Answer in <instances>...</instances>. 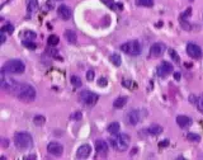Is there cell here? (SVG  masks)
Returning <instances> with one entry per match:
<instances>
[{
    "label": "cell",
    "mask_w": 203,
    "mask_h": 160,
    "mask_svg": "<svg viewBox=\"0 0 203 160\" xmlns=\"http://www.w3.org/2000/svg\"><path fill=\"white\" fill-rule=\"evenodd\" d=\"M122 85H123L125 88H127V89H132L133 88V83L130 82V80H123V82H122Z\"/></svg>",
    "instance_id": "e575fe53"
},
{
    "label": "cell",
    "mask_w": 203,
    "mask_h": 160,
    "mask_svg": "<svg viewBox=\"0 0 203 160\" xmlns=\"http://www.w3.org/2000/svg\"><path fill=\"white\" fill-rule=\"evenodd\" d=\"M197 101H198V97H195V95H190V97H189V102H190V103L197 104Z\"/></svg>",
    "instance_id": "74e56055"
},
{
    "label": "cell",
    "mask_w": 203,
    "mask_h": 160,
    "mask_svg": "<svg viewBox=\"0 0 203 160\" xmlns=\"http://www.w3.org/2000/svg\"><path fill=\"white\" fill-rule=\"evenodd\" d=\"M45 122H46L45 116H42V114H36V116L33 117V123H34V126H37V127L43 126V125H45Z\"/></svg>",
    "instance_id": "7402d4cb"
},
{
    "label": "cell",
    "mask_w": 203,
    "mask_h": 160,
    "mask_svg": "<svg viewBox=\"0 0 203 160\" xmlns=\"http://www.w3.org/2000/svg\"><path fill=\"white\" fill-rule=\"evenodd\" d=\"M14 94L19 101L26 103L33 102L36 99V89L29 84H19L17 90L14 91Z\"/></svg>",
    "instance_id": "6da1fadb"
},
{
    "label": "cell",
    "mask_w": 203,
    "mask_h": 160,
    "mask_svg": "<svg viewBox=\"0 0 203 160\" xmlns=\"http://www.w3.org/2000/svg\"><path fill=\"white\" fill-rule=\"evenodd\" d=\"M173 70H174V66H173V64H170L169 61H163V62L157 66V74L161 78L170 75V74L173 72Z\"/></svg>",
    "instance_id": "8fae6325"
},
{
    "label": "cell",
    "mask_w": 203,
    "mask_h": 160,
    "mask_svg": "<svg viewBox=\"0 0 203 160\" xmlns=\"http://www.w3.org/2000/svg\"><path fill=\"white\" fill-rule=\"evenodd\" d=\"M187 140L190 141V142H199L201 141V136L197 133H188L187 135Z\"/></svg>",
    "instance_id": "83f0119b"
},
{
    "label": "cell",
    "mask_w": 203,
    "mask_h": 160,
    "mask_svg": "<svg viewBox=\"0 0 203 160\" xmlns=\"http://www.w3.org/2000/svg\"><path fill=\"white\" fill-rule=\"evenodd\" d=\"M98 85H99V87H107V85H108V80L106 78H100L99 80H98Z\"/></svg>",
    "instance_id": "d590c367"
},
{
    "label": "cell",
    "mask_w": 203,
    "mask_h": 160,
    "mask_svg": "<svg viewBox=\"0 0 203 160\" xmlns=\"http://www.w3.org/2000/svg\"><path fill=\"white\" fill-rule=\"evenodd\" d=\"M59 42H60L59 36L51 34L50 37H48V40H47V45H48V46H52V47H56V46L59 45Z\"/></svg>",
    "instance_id": "cb8c5ba5"
},
{
    "label": "cell",
    "mask_w": 203,
    "mask_h": 160,
    "mask_svg": "<svg viewBox=\"0 0 203 160\" xmlns=\"http://www.w3.org/2000/svg\"><path fill=\"white\" fill-rule=\"evenodd\" d=\"M23 36H24V40H29V41H33L36 37H37L36 33H34V32H30V30H27V32L24 33Z\"/></svg>",
    "instance_id": "f546056e"
},
{
    "label": "cell",
    "mask_w": 203,
    "mask_h": 160,
    "mask_svg": "<svg viewBox=\"0 0 203 160\" xmlns=\"http://www.w3.org/2000/svg\"><path fill=\"white\" fill-rule=\"evenodd\" d=\"M70 83H71V85H74L75 88H80V87L83 85L81 78H79L78 75H71V78H70Z\"/></svg>",
    "instance_id": "d4e9b609"
},
{
    "label": "cell",
    "mask_w": 203,
    "mask_h": 160,
    "mask_svg": "<svg viewBox=\"0 0 203 160\" xmlns=\"http://www.w3.org/2000/svg\"><path fill=\"white\" fill-rule=\"evenodd\" d=\"M168 145H169V140H164V141H161V142L159 144V146H161V147H165Z\"/></svg>",
    "instance_id": "60d3db41"
},
{
    "label": "cell",
    "mask_w": 203,
    "mask_h": 160,
    "mask_svg": "<svg viewBox=\"0 0 203 160\" xmlns=\"http://www.w3.org/2000/svg\"><path fill=\"white\" fill-rule=\"evenodd\" d=\"M197 108H198V110L201 113H203V95H199L198 97V101H197Z\"/></svg>",
    "instance_id": "1f68e13d"
},
{
    "label": "cell",
    "mask_w": 203,
    "mask_h": 160,
    "mask_svg": "<svg viewBox=\"0 0 203 160\" xmlns=\"http://www.w3.org/2000/svg\"><path fill=\"white\" fill-rule=\"evenodd\" d=\"M126 104H127V98L126 97H118V98H116V99H114L113 107L116 109H122Z\"/></svg>",
    "instance_id": "d6986e66"
},
{
    "label": "cell",
    "mask_w": 203,
    "mask_h": 160,
    "mask_svg": "<svg viewBox=\"0 0 203 160\" xmlns=\"http://www.w3.org/2000/svg\"><path fill=\"white\" fill-rule=\"evenodd\" d=\"M91 152V146L88 144L81 145L76 151V158L78 159H88Z\"/></svg>",
    "instance_id": "5bb4252c"
},
{
    "label": "cell",
    "mask_w": 203,
    "mask_h": 160,
    "mask_svg": "<svg viewBox=\"0 0 203 160\" xmlns=\"http://www.w3.org/2000/svg\"><path fill=\"white\" fill-rule=\"evenodd\" d=\"M24 159H36V155H29V156H26Z\"/></svg>",
    "instance_id": "ee69618b"
},
{
    "label": "cell",
    "mask_w": 203,
    "mask_h": 160,
    "mask_svg": "<svg viewBox=\"0 0 203 160\" xmlns=\"http://www.w3.org/2000/svg\"><path fill=\"white\" fill-rule=\"evenodd\" d=\"M46 52L50 55V56H53V57H56V55H59V51L55 50V47H52V46H48L47 50H46Z\"/></svg>",
    "instance_id": "4dcf8cb0"
},
{
    "label": "cell",
    "mask_w": 203,
    "mask_h": 160,
    "mask_svg": "<svg viewBox=\"0 0 203 160\" xmlns=\"http://www.w3.org/2000/svg\"><path fill=\"white\" fill-rule=\"evenodd\" d=\"M167 51V45L163 42H156L150 47V56L151 57H160Z\"/></svg>",
    "instance_id": "30bf717a"
},
{
    "label": "cell",
    "mask_w": 203,
    "mask_h": 160,
    "mask_svg": "<svg viewBox=\"0 0 203 160\" xmlns=\"http://www.w3.org/2000/svg\"><path fill=\"white\" fill-rule=\"evenodd\" d=\"M79 99L81 103H84L85 106H89V107H93L94 104L98 102L99 99V95L97 93H93L90 90H83L81 93L79 94Z\"/></svg>",
    "instance_id": "52a82bcc"
},
{
    "label": "cell",
    "mask_w": 203,
    "mask_h": 160,
    "mask_svg": "<svg viewBox=\"0 0 203 160\" xmlns=\"http://www.w3.org/2000/svg\"><path fill=\"white\" fill-rule=\"evenodd\" d=\"M169 53H170V57L171 59H173V61H174V62H179V61H180V59H179V56H178V53H176V51L175 50H170L169 51Z\"/></svg>",
    "instance_id": "d6a6232c"
},
{
    "label": "cell",
    "mask_w": 203,
    "mask_h": 160,
    "mask_svg": "<svg viewBox=\"0 0 203 160\" xmlns=\"http://www.w3.org/2000/svg\"><path fill=\"white\" fill-rule=\"evenodd\" d=\"M174 78H175V80H179L180 79V72H175L174 74Z\"/></svg>",
    "instance_id": "b9f144b4"
},
{
    "label": "cell",
    "mask_w": 203,
    "mask_h": 160,
    "mask_svg": "<svg viewBox=\"0 0 203 160\" xmlns=\"http://www.w3.org/2000/svg\"><path fill=\"white\" fill-rule=\"evenodd\" d=\"M108 132L110 135H118L119 133V130H121V125L118 123V122H112V123L108 125Z\"/></svg>",
    "instance_id": "ffe728a7"
},
{
    "label": "cell",
    "mask_w": 203,
    "mask_h": 160,
    "mask_svg": "<svg viewBox=\"0 0 203 160\" xmlns=\"http://www.w3.org/2000/svg\"><path fill=\"white\" fill-rule=\"evenodd\" d=\"M23 46L26 47V48H29V50H34V48L37 47V45L34 43V42L29 41V40H24L23 41Z\"/></svg>",
    "instance_id": "f1b7e54d"
},
{
    "label": "cell",
    "mask_w": 203,
    "mask_h": 160,
    "mask_svg": "<svg viewBox=\"0 0 203 160\" xmlns=\"http://www.w3.org/2000/svg\"><path fill=\"white\" fill-rule=\"evenodd\" d=\"M187 53L194 60H199L202 57V55H203L202 53V48L198 45L193 43V42H190V43L187 45Z\"/></svg>",
    "instance_id": "9c48e42d"
},
{
    "label": "cell",
    "mask_w": 203,
    "mask_h": 160,
    "mask_svg": "<svg viewBox=\"0 0 203 160\" xmlns=\"http://www.w3.org/2000/svg\"><path fill=\"white\" fill-rule=\"evenodd\" d=\"M24 70H26V65H24L23 61L21 60H9L7 61L3 67H2V72H5V74H23Z\"/></svg>",
    "instance_id": "277c9868"
},
{
    "label": "cell",
    "mask_w": 203,
    "mask_h": 160,
    "mask_svg": "<svg viewBox=\"0 0 203 160\" xmlns=\"http://www.w3.org/2000/svg\"><path fill=\"white\" fill-rule=\"evenodd\" d=\"M110 61H112V64H113L114 66H121V64H122L121 55H118V53H113L112 56H110Z\"/></svg>",
    "instance_id": "484cf974"
},
{
    "label": "cell",
    "mask_w": 203,
    "mask_h": 160,
    "mask_svg": "<svg viewBox=\"0 0 203 160\" xmlns=\"http://www.w3.org/2000/svg\"><path fill=\"white\" fill-rule=\"evenodd\" d=\"M0 37H2V41H0V43L4 45V43H5V41H7V37H5V32H2Z\"/></svg>",
    "instance_id": "ab89813d"
},
{
    "label": "cell",
    "mask_w": 203,
    "mask_h": 160,
    "mask_svg": "<svg viewBox=\"0 0 203 160\" xmlns=\"http://www.w3.org/2000/svg\"><path fill=\"white\" fill-rule=\"evenodd\" d=\"M47 152L53 156H61L64 154V146L59 142H50L47 145Z\"/></svg>",
    "instance_id": "7c38bea8"
},
{
    "label": "cell",
    "mask_w": 203,
    "mask_h": 160,
    "mask_svg": "<svg viewBox=\"0 0 203 160\" xmlns=\"http://www.w3.org/2000/svg\"><path fill=\"white\" fill-rule=\"evenodd\" d=\"M135 4L137 7H144V8H152L154 2L152 0H135Z\"/></svg>",
    "instance_id": "603a6c76"
},
{
    "label": "cell",
    "mask_w": 203,
    "mask_h": 160,
    "mask_svg": "<svg viewBox=\"0 0 203 160\" xmlns=\"http://www.w3.org/2000/svg\"><path fill=\"white\" fill-rule=\"evenodd\" d=\"M0 32H5V33H9L11 34L14 32V26L11 23H7V24H4V26L2 27V29H0Z\"/></svg>",
    "instance_id": "4316f807"
},
{
    "label": "cell",
    "mask_w": 203,
    "mask_h": 160,
    "mask_svg": "<svg viewBox=\"0 0 203 160\" xmlns=\"http://www.w3.org/2000/svg\"><path fill=\"white\" fill-rule=\"evenodd\" d=\"M47 7L52 9V8H53V3H52V2H48V3H47Z\"/></svg>",
    "instance_id": "7bdbcfd3"
},
{
    "label": "cell",
    "mask_w": 203,
    "mask_h": 160,
    "mask_svg": "<svg viewBox=\"0 0 203 160\" xmlns=\"http://www.w3.org/2000/svg\"><path fill=\"white\" fill-rule=\"evenodd\" d=\"M147 132L150 135H154V136H157V135L163 133V127L160 125H151L149 128H147Z\"/></svg>",
    "instance_id": "44dd1931"
},
{
    "label": "cell",
    "mask_w": 203,
    "mask_h": 160,
    "mask_svg": "<svg viewBox=\"0 0 203 160\" xmlns=\"http://www.w3.org/2000/svg\"><path fill=\"white\" fill-rule=\"evenodd\" d=\"M57 14L62 21H69L71 18V15H72V10L67 7V5L61 4L60 7L57 8Z\"/></svg>",
    "instance_id": "4fadbf2b"
},
{
    "label": "cell",
    "mask_w": 203,
    "mask_h": 160,
    "mask_svg": "<svg viewBox=\"0 0 203 160\" xmlns=\"http://www.w3.org/2000/svg\"><path fill=\"white\" fill-rule=\"evenodd\" d=\"M81 112H75L74 114L70 116V120H74V121H79V120H81Z\"/></svg>",
    "instance_id": "836d02e7"
},
{
    "label": "cell",
    "mask_w": 203,
    "mask_h": 160,
    "mask_svg": "<svg viewBox=\"0 0 203 160\" xmlns=\"http://www.w3.org/2000/svg\"><path fill=\"white\" fill-rule=\"evenodd\" d=\"M190 11H192V9H190V8H188V9H187V10L183 13V18H188V17L190 15Z\"/></svg>",
    "instance_id": "f35d334b"
},
{
    "label": "cell",
    "mask_w": 203,
    "mask_h": 160,
    "mask_svg": "<svg viewBox=\"0 0 203 160\" xmlns=\"http://www.w3.org/2000/svg\"><path fill=\"white\" fill-rule=\"evenodd\" d=\"M189 2H193V0H189Z\"/></svg>",
    "instance_id": "f6af8a7d"
},
{
    "label": "cell",
    "mask_w": 203,
    "mask_h": 160,
    "mask_svg": "<svg viewBox=\"0 0 203 160\" xmlns=\"http://www.w3.org/2000/svg\"><path fill=\"white\" fill-rule=\"evenodd\" d=\"M140 120H141V116H140V112L137 109H132V110H130V112L127 113V122L130 125L136 126L140 122Z\"/></svg>",
    "instance_id": "9a60e30c"
},
{
    "label": "cell",
    "mask_w": 203,
    "mask_h": 160,
    "mask_svg": "<svg viewBox=\"0 0 203 160\" xmlns=\"http://www.w3.org/2000/svg\"><path fill=\"white\" fill-rule=\"evenodd\" d=\"M94 146H95V151H97V154H98L99 156L106 158V156L108 155L109 146H108V144H107V141H104V140L99 139V140H97V141H95Z\"/></svg>",
    "instance_id": "ba28073f"
},
{
    "label": "cell",
    "mask_w": 203,
    "mask_h": 160,
    "mask_svg": "<svg viewBox=\"0 0 203 160\" xmlns=\"http://www.w3.org/2000/svg\"><path fill=\"white\" fill-rule=\"evenodd\" d=\"M176 123H178V126H179L180 128H188V127L192 126L193 121H192L190 117L182 114V116H178L176 117Z\"/></svg>",
    "instance_id": "2e32d148"
},
{
    "label": "cell",
    "mask_w": 203,
    "mask_h": 160,
    "mask_svg": "<svg viewBox=\"0 0 203 160\" xmlns=\"http://www.w3.org/2000/svg\"><path fill=\"white\" fill-rule=\"evenodd\" d=\"M131 139L127 133H118V135H113L109 139V144L112 145V147L117 151H126L130 146Z\"/></svg>",
    "instance_id": "3957f363"
},
{
    "label": "cell",
    "mask_w": 203,
    "mask_h": 160,
    "mask_svg": "<svg viewBox=\"0 0 203 160\" xmlns=\"http://www.w3.org/2000/svg\"><path fill=\"white\" fill-rule=\"evenodd\" d=\"M37 9H38V2L37 0H27V14L28 17H32Z\"/></svg>",
    "instance_id": "e0dca14e"
},
{
    "label": "cell",
    "mask_w": 203,
    "mask_h": 160,
    "mask_svg": "<svg viewBox=\"0 0 203 160\" xmlns=\"http://www.w3.org/2000/svg\"><path fill=\"white\" fill-rule=\"evenodd\" d=\"M121 50H122V52L130 55V56H138V55L141 53L142 47H141L138 41L133 40V41H128V42H126V43L122 45Z\"/></svg>",
    "instance_id": "5b68a950"
},
{
    "label": "cell",
    "mask_w": 203,
    "mask_h": 160,
    "mask_svg": "<svg viewBox=\"0 0 203 160\" xmlns=\"http://www.w3.org/2000/svg\"><path fill=\"white\" fill-rule=\"evenodd\" d=\"M65 38L66 41L69 42V43H76V41H78V37H76V33L74 32V30L71 29H66L65 30Z\"/></svg>",
    "instance_id": "ac0fdd59"
},
{
    "label": "cell",
    "mask_w": 203,
    "mask_h": 160,
    "mask_svg": "<svg viewBox=\"0 0 203 160\" xmlns=\"http://www.w3.org/2000/svg\"><path fill=\"white\" fill-rule=\"evenodd\" d=\"M93 79H94V71L93 70H89L87 72V80H88V82H91Z\"/></svg>",
    "instance_id": "8d00e7d4"
},
{
    "label": "cell",
    "mask_w": 203,
    "mask_h": 160,
    "mask_svg": "<svg viewBox=\"0 0 203 160\" xmlns=\"http://www.w3.org/2000/svg\"><path fill=\"white\" fill-rule=\"evenodd\" d=\"M19 83H17L15 80L10 79L9 76L5 75V72H2V78H0V87H2L3 90L9 91V93H14L17 90Z\"/></svg>",
    "instance_id": "8992f818"
},
{
    "label": "cell",
    "mask_w": 203,
    "mask_h": 160,
    "mask_svg": "<svg viewBox=\"0 0 203 160\" xmlns=\"http://www.w3.org/2000/svg\"><path fill=\"white\" fill-rule=\"evenodd\" d=\"M14 145L18 150L24 151L33 146V137L28 132H17L14 135Z\"/></svg>",
    "instance_id": "7a4b0ae2"
}]
</instances>
